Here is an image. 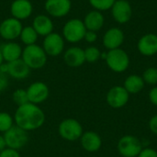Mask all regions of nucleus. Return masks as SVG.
I'll return each instance as SVG.
<instances>
[{"instance_id":"15","label":"nucleus","mask_w":157,"mask_h":157,"mask_svg":"<svg viewBox=\"0 0 157 157\" xmlns=\"http://www.w3.org/2000/svg\"><path fill=\"white\" fill-rule=\"evenodd\" d=\"M124 41V33L119 28H110L103 36V45L109 51L119 49Z\"/></svg>"},{"instance_id":"6","label":"nucleus","mask_w":157,"mask_h":157,"mask_svg":"<svg viewBox=\"0 0 157 157\" xmlns=\"http://www.w3.org/2000/svg\"><path fill=\"white\" fill-rule=\"evenodd\" d=\"M3 135L6 144V147L17 151L24 148L29 140V132L20 129L17 125H14Z\"/></svg>"},{"instance_id":"26","label":"nucleus","mask_w":157,"mask_h":157,"mask_svg":"<svg viewBox=\"0 0 157 157\" xmlns=\"http://www.w3.org/2000/svg\"><path fill=\"white\" fill-rule=\"evenodd\" d=\"M84 52L85 59L87 63H96L101 58V52L99 49L95 46H89L86 50H84Z\"/></svg>"},{"instance_id":"5","label":"nucleus","mask_w":157,"mask_h":157,"mask_svg":"<svg viewBox=\"0 0 157 157\" xmlns=\"http://www.w3.org/2000/svg\"><path fill=\"white\" fill-rule=\"evenodd\" d=\"M105 61L109 68L115 73L125 72L130 65V57L128 53L121 48L109 51Z\"/></svg>"},{"instance_id":"32","label":"nucleus","mask_w":157,"mask_h":157,"mask_svg":"<svg viewBox=\"0 0 157 157\" xmlns=\"http://www.w3.org/2000/svg\"><path fill=\"white\" fill-rule=\"evenodd\" d=\"M137 157H157V152L153 148H143Z\"/></svg>"},{"instance_id":"17","label":"nucleus","mask_w":157,"mask_h":157,"mask_svg":"<svg viewBox=\"0 0 157 157\" xmlns=\"http://www.w3.org/2000/svg\"><path fill=\"white\" fill-rule=\"evenodd\" d=\"M6 64L8 76L16 80L26 79L30 74L29 67L25 63V62L21 58L10 63H6Z\"/></svg>"},{"instance_id":"13","label":"nucleus","mask_w":157,"mask_h":157,"mask_svg":"<svg viewBox=\"0 0 157 157\" xmlns=\"http://www.w3.org/2000/svg\"><path fill=\"white\" fill-rule=\"evenodd\" d=\"M111 14L118 23L125 24L130 21L132 16V8L126 0H116L111 7Z\"/></svg>"},{"instance_id":"21","label":"nucleus","mask_w":157,"mask_h":157,"mask_svg":"<svg viewBox=\"0 0 157 157\" xmlns=\"http://www.w3.org/2000/svg\"><path fill=\"white\" fill-rule=\"evenodd\" d=\"M32 27L39 36L46 37L53 32V22L50 17L46 15H38L34 17Z\"/></svg>"},{"instance_id":"3","label":"nucleus","mask_w":157,"mask_h":157,"mask_svg":"<svg viewBox=\"0 0 157 157\" xmlns=\"http://www.w3.org/2000/svg\"><path fill=\"white\" fill-rule=\"evenodd\" d=\"M59 135L65 141L74 142L81 138L84 133L83 126L81 123L73 118L63 120L58 126Z\"/></svg>"},{"instance_id":"8","label":"nucleus","mask_w":157,"mask_h":157,"mask_svg":"<svg viewBox=\"0 0 157 157\" xmlns=\"http://www.w3.org/2000/svg\"><path fill=\"white\" fill-rule=\"evenodd\" d=\"M41 47L43 48L47 56H59L64 51V39L59 33L52 32L44 37Z\"/></svg>"},{"instance_id":"35","label":"nucleus","mask_w":157,"mask_h":157,"mask_svg":"<svg viewBox=\"0 0 157 157\" xmlns=\"http://www.w3.org/2000/svg\"><path fill=\"white\" fill-rule=\"evenodd\" d=\"M149 99L152 104L157 106V86L153 87L149 92Z\"/></svg>"},{"instance_id":"16","label":"nucleus","mask_w":157,"mask_h":157,"mask_svg":"<svg viewBox=\"0 0 157 157\" xmlns=\"http://www.w3.org/2000/svg\"><path fill=\"white\" fill-rule=\"evenodd\" d=\"M63 62L69 67H80L86 62L84 50L76 46L67 49L63 53Z\"/></svg>"},{"instance_id":"23","label":"nucleus","mask_w":157,"mask_h":157,"mask_svg":"<svg viewBox=\"0 0 157 157\" xmlns=\"http://www.w3.org/2000/svg\"><path fill=\"white\" fill-rule=\"evenodd\" d=\"M123 87L129 94H137L140 93L144 87V81L140 75H132L125 79Z\"/></svg>"},{"instance_id":"27","label":"nucleus","mask_w":157,"mask_h":157,"mask_svg":"<svg viewBox=\"0 0 157 157\" xmlns=\"http://www.w3.org/2000/svg\"><path fill=\"white\" fill-rule=\"evenodd\" d=\"M12 100L13 102L18 107V106H22L26 103L29 102V98H28V95H27V91L26 89L23 88H17V90H15L12 94Z\"/></svg>"},{"instance_id":"30","label":"nucleus","mask_w":157,"mask_h":157,"mask_svg":"<svg viewBox=\"0 0 157 157\" xmlns=\"http://www.w3.org/2000/svg\"><path fill=\"white\" fill-rule=\"evenodd\" d=\"M9 85L8 75L0 70V93L4 92Z\"/></svg>"},{"instance_id":"18","label":"nucleus","mask_w":157,"mask_h":157,"mask_svg":"<svg viewBox=\"0 0 157 157\" xmlns=\"http://www.w3.org/2000/svg\"><path fill=\"white\" fill-rule=\"evenodd\" d=\"M79 140L82 148L88 153H96L102 146L101 137L95 132L90 131L84 132Z\"/></svg>"},{"instance_id":"4","label":"nucleus","mask_w":157,"mask_h":157,"mask_svg":"<svg viewBox=\"0 0 157 157\" xmlns=\"http://www.w3.org/2000/svg\"><path fill=\"white\" fill-rule=\"evenodd\" d=\"M86 29L83 20L72 18L68 20L63 28V37L70 43H76L84 40Z\"/></svg>"},{"instance_id":"1","label":"nucleus","mask_w":157,"mask_h":157,"mask_svg":"<svg viewBox=\"0 0 157 157\" xmlns=\"http://www.w3.org/2000/svg\"><path fill=\"white\" fill-rule=\"evenodd\" d=\"M45 118L44 111L30 102L18 106L14 114L15 125L28 132L40 129L44 124Z\"/></svg>"},{"instance_id":"37","label":"nucleus","mask_w":157,"mask_h":157,"mask_svg":"<svg viewBox=\"0 0 157 157\" xmlns=\"http://www.w3.org/2000/svg\"><path fill=\"white\" fill-rule=\"evenodd\" d=\"M3 63H4V60H3V57H2V54H1V52H0V66L2 65Z\"/></svg>"},{"instance_id":"25","label":"nucleus","mask_w":157,"mask_h":157,"mask_svg":"<svg viewBox=\"0 0 157 157\" xmlns=\"http://www.w3.org/2000/svg\"><path fill=\"white\" fill-rule=\"evenodd\" d=\"M15 125L14 117H12L9 113L1 111L0 112V132L5 133L8 130H10Z\"/></svg>"},{"instance_id":"24","label":"nucleus","mask_w":157,"mask_h":157,"mask_svg":"<svg viewBox=\"0 0 157 157\" xmlns=\"http://www.w3.org/2000/svg\"><path fill=\"white\" fill-rule=\"evenodd\" d=\"M38 37H39V35L35 31L33 27L27 26V27H23L20 36H19V39L23 44H25L26 46H29V45L36 44V42L38 40Z\"/></svg>"},{"instance_id":"20","label":"nucleus","mask_w":157,"mask_h":157,"mask_svg":"<svg viewBox=\"0 0 157 157\" xmlns=\"http://www.w3.org/2000/svg\"><path fill=\"white\" fill-rule=\"evenodd\" d=\"M22 51L21 46L15 41H6L0 47L3 60L6 63H10L20 59L22 56Z\"/></svg>"},{"instance_id":"19","label":"nucleus","mask_w":157,"mask_h":157,"mask_svg":"<svg viewBox=\"0 0 157 157\" xmlns=\"http://www.w3.org/2000/svg\"><path fill=\"white\" fill-rule=\"evenodd\" d=\"M138 50L144 56H153L157 53V35L148 33L144 35L138 41Z\"/></svg>"},{"instance_id":"22","label":"nucleus","mask_w":157,"mask_h":157,"mask_svg":"<svg viewBox=\"0 0 157 157\" xmlns=\"http://www.w3.org/2000/svg\"><path fill=\"white\" fill-rule=\"evenodd\" d=\"M104 21L105 19L103 14L98 10H92L88 12L83 20L86 30H92L96 32L102 29Z\"/></svg>"},{"instance_id":"34","label":"nucleus","mask_w":157,"mask_h":157,"mask_svg":"<svg viewBox=\"0 0 157 157\" xmlns=\"http://www.w3.org/2000/svg\"><path fill=\"white\" fill-rule=\"evenodd\" d=\"M149 128L150 131L157 135V115H155L149 121Z\"/></svg>"},{"instance_id":"12","label":"nucleus","mask_w":157,"mask_h":157,"mask_svg":"<svg viewBox=\"0 0 157 157\" xmlns=\"http://www.w3.org/2000/svg\"><path fill=\"white\" fill-rule=\"evenodd\" d=\"M71 0H46L44 8L46 12L53 17H63L71 10Z\"/></svg>"},{"instance_id":"14","label":"nucleus","mask_w":157,"mask_h":157,"mask_svg":"<svg viewBox=\"0 0 157 157\" xmlns=\"http://www.w3.org/2000/svg\"><path fill=\"white\" fill-rule=\"evenodd\" d=\"M33 6L29 0H14L10 6V13L12 17L18 20L27 19L31 16Z\"/></svg>"},{"instance_id":"29","label":"nucleus","mask_w":157,"mask_h":157,"mask_svg":"<svg viewBox=\"0 0 157 157\" xmlns=\"http://www.w3.org/2000/svg\"><path fill=\"white\" fill-rule=\"evenodd\" d=\"M142 77L144 83L151 85V86H155L157 84V68L155 67L147 68L144 72V75Z\"/></svg>"},{"instance_id":"36","label":"nucleus","mask_w":157,"mask_h":157,"mask_svg":"<svg viewBox=\"0 0 157 157\" xmlns=\"http://www.w3.org/2000/svg\"><path fill=\"white\" fill-rule=\"evenodd\" d=\"M6 148V144L4 135H0V152H2Z\"/></svg>"},{"instance_id":"28","label":"nucleus","mask_w":157,"mask_h":157,"mask_svg":"<svg viewBox=\"0 0 157 157\" xmlns=\"http://www.w3.org/2000/svg\"><path fill=\"white\" fill-rule=\"evenodd\" d=\"M89 4L98 11H106L111 9L116 0H88Z\"/></svg>"},{"instance_id":"10","label":"nucleus","mask_w":157,"mask_h":157,"mask_svg":"<svg viewBox=\"0 0 157 157\" xmlns=\"http://www.w3.org/2000/svg\"><path fill=\"white\" fill-rule=\"evenodd\" d=\"M29 102L39 105L47 100L50 95L48 86L41 81H36L30 84L26 89Z\"/></svg>"},{"instance_id":"2","label":"nucleus","mask_w":157,"mask_h":157,"mask_svg":"<svg viewBox=\"0 0 157 157\" xmlns=\"http://www.w3.org/2000/svg\"><path fill=\"white\" fill-rule=\"evenodd\" d=\"M21 59L30 70H39L45 66L47 63V54L41 46L32 44L26 46L23 49Z\"/></svg>"},{"instance_id":"7","label":"nucleus","mask_w":157,"mask_h":157,"mask_svg":"<svg viewBox=\"0 0 157 157\" xmlns=\"http://www.w3.org/2000/svg\"><path fill=\"white\" fill-rule=\"evenodd\" d=\"M118 152L123 157H137L143 149L141 141L133 135H125L118 142Z\"/></svg>"},{"instance_id":"31","label":"nucleus","mask_w":157,"mask_h":157,"mask_svg":"<svg viewBox=\"0 0 157 157\" xmlns=\"http://www.w3.org/2000/svg\"><path fill=\"white\" fill-rule=\"evenodd\" d=\"M0 157H21L17 150H14L11 148H6L2 152H0Z\"/></svg>"},{"instance_id":"33","label":"nucleus","mask_w":157,"mask_h":157,"mask_svg":"<svg viewBox=\"0 0 157 157\" xmlns=\"http://www.w3.org/2000/svg\"><path fill=\"white\" fill-rule=\"evenodd\" d=\"M84 40L88 42V43H93L98 40V35L96 31H92V30H86Z\"/></svg>"},{"instance_id":"11","label":"nucleus","mask_w":157,"mask_h":157,"mask_svg":"<svg viewBox=\"0 0 157 157\" xmlns=\"http://www.w3.org/2000/svg\"><path fill=\"white\" fill-rule=\"evenodd\" d=\"M130 98V94L123 86H116L111 87L106 97L107 103L113 109H121L124 107Z\"/></svg>"},{"instance_id":"9","label":"nucleus","mask_w":157,"mask_h":157,"mask_svg":"<svg viewBox=\"0 0 157 157\" xmlns=\"http://www.w3.org/2000/svg\"><path fill=\"white\" fill-rule=\"evenodd\" d=\"M23 26L20 20L15 17H8L0 23V36L7 41H13L19 38Z\"/></svg>"}]
</instances>
